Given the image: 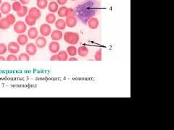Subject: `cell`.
Segmentation results:
<instances>
[{"label":"cell","instance_id":"obj_1","mask_svg":"<svg viewBox=\"0 0 174 130\" xmlns=\"http://www.w3.org/2000/svg\"><path fill=\"white\" fill-rule=\"evenodd\" d=\"M64 40L69 45H76L80 40L79 35L76 32L67 31L63 34Z\"/></svg>","mask_w":174,"mask_h":130},{"label":"cell","instance_id":"obj_2","mask_svg":"<svg viewBox=\"0 0 174 130\" xmlns=\"http://www.w3.org/2000/svg\"><path fill=\"white\" fill-rule=\"evenodd\" d=\"M13 29H14V31L17 34H23L27 30V25L25 22L20 20V21L16 22V23L14 24V27H13Z\"/></svg>","mask_w":174,"mask_h":130},{"label":"cell","instance_id":"obj_3","mask_svg":"<svg viewBox=\"0 0 174 130\" xmlns=\"http://www.w3.org/2000/svg\"><path fill=\"white\" fill-rule=\"evenodd\" d=\"M52 31V30L51 26H50V25L48 24V23H44V24H42L41 26H40L39 32L42 36L44 37L49 36V35H50V34H51Z\"/></svg>","mask_w":174,"mask_h":130},{"label":"cell","instance_id":"obj_4","mask_svg":"<svg viewBox=\"0 0 174 130\" xmlns=\"http://www.w3.org/2000/svg\"><path fill=\"white\" fill-rule=\"evenodd\" d=\"M28 15L32 18L35 19L36 20H39L41 16V10L39 9L38 7H31L28 10Z\"/></svg>","mask_w":174,"mask_h":130},{"label":"cell","instance_id":"obj_5","mask_svg":"<svg viewBox=\"0 0 174 130\" xmlns=\"http://www.w3.org/2000/svg\"><path fill=\"white\" fill-rule=\"evenodd\" d=\"M7 51L10 54H16L20 51V45L16 41L10 42L7 45Z\"/></svg>","mask_w":174,"mask_h":130},{"label":"cell","instance_id":"obj_6","mask_svg":"<svg viewBox=\"0 0 174 130\" xmlns=\"http://www.w3.org/2000/svg\"><path fill=\"white\" fill-rule=\"evenodd\" d=\"M26 52L29 56H34L37 52V46L35 43H29L26 45Z\"/></svg>","mask_w":174,"mask_h":130},{"label":"cell","instance_id":"obj_7","mask_svg":"<svg viewBox=\"0 0 174 130\" xmlns=\"http://www.w3.org/2000/svg\"><path fill=\"white\" fill-rule=\"evenodd\" d=\"M12 10V5L10 4L7 1L5 2H3L2 4L0 6V12H1V14L3 15H8L10 13Z\"/></svg>","mask_w":174,"mask_h":130},{"label":"cell","instance_id":"obj_8","mask_svg":"<svg viewBox=\"0 0 174 130\" xmlns=\"http://www.w3.org/2000/svg\"><path fill=\"white\" fill-rule=\"evenodd\" d=\"M60 45L58 43V41H52L49 45V50L52 54H57L60 51Z\"/></svg>","mask_w":174,"mask_h":130},{"label":"cell","instance_id":"obj_9","mask_svg":"<svg viewBox=\"0 0 174 130\" xmlns=\"http://www.w3.org/2000/svg\"><path fill=\"white\" fill-rule=\"evenodd\" d=\"M50 35H51V38L52 40L59 41V40H60L63 38V33L62 32V30H55L52 31Z\"/></svg>","mask_w":174,"mask_h":130},{"label":"cell","instance_id":"obj_10","mask_svg":"<svg viewBox=\"0 0 174 130\" xmlns=\"http://www.w3.org/2000/svg\"><path fill=\"white\" fill-rule=\"evenodd\" d=\"M47 38L46 37L44 36H39L37 37L36 39V46H37V48H44L45 46H47Z\"/></svg>","mask_w":174,"mask_h":130},{"label":"cell","instance_id":"obj_11","mask_svg":"<svg viewBox=\"0 0 174 130\" xmlns=\"http://www.w3.org/2000/svg\"><path fill=\"white\" fill-rule=\"evenodd\" d=\"M28 37L30 39H36L37 37L39 36V30L36 27H31L28 30Z\"/></svg>","mask_w":174,"mask_h":130},{"label":"cell","instance_id":"obj_12","mask_svg":"<svg viewBox=\"0 0 174 130\" xmlns=\"http://www.w3.org/2000/svg\"><path fill=\"white\" fill-rule=\"evenodd\" d=\"M65 23H66V25L68 28H74L77 25V19L76 16L66 17Z\"/></svg>","mask_w":174,"mask_h":130},{"label":"cell","instance_id":"obj_13","mask_svg":"<svg viewBox=\"0 0 174 130\" xmlns=\"http://www.w3.org/2000/svg\"><path fill=\"white\" fill-rule=\"evenodd\" d=\"M99 20L97 18H90L88 22V26L90 29L95 30L97 29V28L99 27Z\"/></svg>","mask_w":174,"mask_h":130},{"label":"cell","instance_id":"obj_14","mask_svg":"<svg viewBox=\"0 0 174 130\" xmlns=\"http://www.w3.org/2000/svg\"><path fill=\"white\" fill-rule=\"evenodd\" d=\"M28 42V37L27 35L21 34L18 36L17 38V43L20 46H26Z\"/></svg>","mask_w":174,"mask_h":130},{"label":"cell","instance_id":"obj_15","mask_svg":"<svg viewBox=\"0 0 174 130\" xmlns=\"http://www.w3.org/2000/svg\"><path fill=\"white\" fill-rule=\"evenodd\" d=\"M47 7H48V10H49V11H50V12L55 13V12H57V10H58L59 7H60V6H59V4H57V1H51L48 4V6H47Z\"/></svg>","mask_w":174,"mask_h":130},{"label":"cell","instance_id":"obj_16","mask_svg":"<svg viewBox=\"0 0 174 130\" xmlns=\"http://www.w3.org/2000/svg\"><path fill=\"white\" fill-rule=\"evenodd\" d=\"M55 27H56L57 29L60 30H65V28H66V26H67L66 23H65V20L62 19V18L57 20L56 21H55Z\"/></svg>","mask_w":174,"mask_h":130},{"label":"cell","instance_id":"obj_17","mask_svg":"<svg viewBox=\"0 0 174 130\" xmlns=\"http://www.w3.org/2000/svg\"><path fill=\"white\" fill-rule=\"evenodd\" d=\"M45 20H46L47 23H48V24L50 25V24H53V23H55V21L57 20V18L54 13L50 12L49 14H47L46 15Z\"/></svg>","mask_w":174,"mask_h":130},{"label":"cell","instance_id":"obj_18","mask_svg":"<svg viewBox=\"0 0 174 130\" xmlns=\"http://www.w3.org/2000/svg\"><path fill=\"white\" fill-rule=\"evenodd\" d=\"M66 51L68 56H70V57H75L78 54V49L73 45H70V46L67 47Z\"/></svg>","mask_w":174,"mask_h":130},{"label":"cell","instance_id":"obj_19","mask_svg":"<svg viewBox=\"0 0 174 130\" xmlns=\"http://www.w3.org/2000/svg\"><path fill=\"white\" fill-rule=\"evenodd\" d=\"M28 8L27 6H22V7L21 8V10L17 12V15L19 18H23V17H26L27 15H28Z\"/></svg>","mask_w":174,"mask_h":130},{"label":"cell","instance_id":"obj_20","mask_svg":"<svg viewBox=\"0 0 174 130\" xmlns=\"http://www.w3.org/2000/svg\"><path fill=\"white\" fill-rule=\"evenodd\" d=\"M78 54L81 57H86L89 54V49L86 46H80L78 48Z\"/></svg>","mask_w":174,"mask_h":130},{"label":"cell","instance_id":"obj_21","mask_svg":"<svg viewBox=\"0 0 174 130\" xmlns=\"http://www.w3.org/2000/svg\"><path fill=\"white\" fill-rule=\"evenodd\" d=\"M10 26L11 25H10L5 18H2L0 20V29L1 30H7Z\"/></svg>","mask_w":174,"mask_h":130},{"label":"cell","instance_id":"obj_22","mask_svg":"<svg viewBox=\"0 0 174 130\" xmlns=\"http://www.w3.org/2000/svg\"><path fill=\"white\" fill-rule=\"evenodd\" d=\"M48 4V0H37L36 1V6L39 10L46 9Z\"/></svg>","mask_w":174,"mask_h":130},{"label":"cell","instance_id":"obj_23","mask_svg":"<svg viewBox=\"0 0 174 130\" xmlns=\"http://www.w3.org/2000/svg\"><path fill=\"white\" fill-rule=\"evenodd\" d=\"M25 23H26V24L27 25H28V26L33 27L36 25V20L33 19V18H32L31 17H30L28 15H27L26 18H25Z\"/></svg>","mask_w":174,"mask_h":130},{"label":"cell","instance_id":"obj_24","mask_svg":"<svg viewBox=\"0 0 174 130\" xmlns=\"http://www.w3.org/2000/svg\"><path fill=\"white\" fill-rule=\"evenodd\" d=\"M67 7L65 6H62L59 7L58 10H57V14L60 18H66V11Z\"/></svg>","mask_w":174,"mask_h":130},{"label":"cell","instance_id":"obj_25","mask_svg":"<svg viewBox=\"0 0 174 130\" xmlns=\"http://www.w3.org/2000/svg\"><path fill=\"white\" fill-rule=\"evenodd\" d=\"M5 18H6V20H7V22L10 23V25H14L15 23H16V16H15V15L13 14H11V13H10V14L7 15Z\"/></svg>","mask_w":174,"mask_h":130},{"label":"cell","instance_id":"obj_26","mask_svg":"<svg viewBox=\"0 0 174 130\" xmlns=\"http://www.w3.org/2000/svg\"><path fill=\"white\" fill-rule=\"evenodd\" d=\"M58 55L60 57V61H67L68 60V54L65 51H60L58 52Z\"/></svg>","mask_w":174,"mask_h":130},{"label":"cell","instance_id":"obj_27","mask_svg":"<svg viewBox=\"0 0 174 130\" xmlns=\"http://www.w3.org/2000/svg\"><path fill=\"white\" fill-rule=\"evenodd\" d=\"M22 4L20 1H14V2L13 3V4H12V9H13V10H14L15 12H18V11H19L20 10H21V8L22 7Z\"/></svg>","mask_w":174,"mask_h":130},{"label":"cell","instance_id":"obj_28","mask_svg":"<svg viewBox=\"0 0 174 130\" xmlns=\"http://www.w3.org/2000/svg\"><path fill=\"white\" fill-rule=\"evenodd\" d=\"M18 60L19 61H29L30 56L26 53H22L18 57Z\"/></svg>","mask_w":174,"mask_h":130},{"label":"cell","instance_id":"obj_29","mask_svg":"<svg viewBox=\"0 0 174 130\" xmlns=\"http://www.w3.org/2000/svg\"><path fill=\"white\" fill-rule=\"evenodd\" d=\"M7 51V46L4 43H0V55H3Z\"/></svg>","mask_w":174,"mask_h":130},{"label":"cell","instance_id":"obj_30","mask_svg":"<svg viewBox=\"0 0 174 130\" xmlns=\"http://www.w3.org/2000/svg\"><path fill=\"white\" fill-rule=\"evenodd\" d=\"M102 49H99V50H97V51H96V53H95V54H94V59H95L96 61H101L102 60Z\"/></svg>","mask_w":174,"mask_h":130},{"label":"cell","instance_id":"obj_31","mask_svg":"<svg viewBox=\"0 0 174 130\" xmlns=\"http://www.w3.org/2000/svg\"><path fill=\"white\" fill-rule=\"evenodd\" d=\"M7 61H9V62H13V61H18V57H17L16 54H10L7 57L6 59Z\"/></svg>","mask_w":174,"mask_h":130},{"label":"cell","instance_id":"obj_32","mask_svg":"<svg viewBox=\"0 0 174 130\" xmlns=\"http://www.w3.org/2000/svg\"><path fill=\"white\" fill-rule=\"evenodd\" d=\"M76 15V11L73 8L67 7L66 11V17H73Z\"/></svg>","mask_w":174,"mask_h":130},{"label":"cell","instance_id":"obj_33","mask_svg":"<svg viewBox=\"0 0 174 130\" xmlns=\"http://www.w3.org/2000/svg\"><path fill=\"white\" fill-rule=\"evenodd\" d=\"M51 61H60V57H59L58 54H54V55H52L50 58Z\"/></svg>","mask_w":174,"mask_h":130},{"label":"cell","instance_id":"obj_34","mask_svg":"<svg viewBox=\"0 0 174 130\" xmlns=\"http://www.w3.org/2000/svg\"><path fill=\"white\" fill-rule=\"evenodd\" d=\"M67 0H57V4L59 5H61V6H64L67 3Z\"/></svg>","mask_w":174,"mask_h":130},{"label":"cell","instance_id":"obj_35","mask_svg":"<svg viewBox=\"0 0 174 130\" xmlns=\"http://www.w3.org/2000/svg\"><path fill=\"white\" fill-rule=\"evenodd\" d=\"M30 1H31V0H19V1L21 3L22 5H26L29 4Z\"/></svg>","mask_w":174,"mask_h":130},{"label":"cell","instance_id":"obj_36","mask_svg":"<svg viewBox=\"0 0 174 130\" xmlns=\"http://www.w3.org/2000/svg\"><path fill=\"white\" fill-rule=\"evenodd\" d=\"M68 60L69 61H77L78 59L76 57H71L70 58H68Z\"/></svg>","mask_w":174,"mask_h":130},{"label":"cell","instance_id":"obj_37","mask_svg":"<svg viewBox=\"0 0 174 130\" xmlns=\"http://www.w3.org/2000/svg\"><path fill=\"white\" fill-rule=\"evenodd\" d=\"M6 59L2 55H0V61H5Z\"/></svg>","mask_w":174,"mask_h":130},{"label":"cell","instance_id":"obj_38","mask_svg":"<svg viewBox=\"0 0 174 130\" xmlns=\"http://www.w3.org/2000/svg\"><path fill=\"white\" fill-rule=\"evenodd\" d=\"M1 18H2V14H1V12H0V20H1Z\"/></svg>","mask_w":174,"mask_h":130},{"label":"cell","instance_id":"obj_39","mask_svg":"<svg viewBox=\"0 0 174 130\" xmlns=\"http://www.w3.org/2000/svg\"><path fill=\"white\" fill-rule=\"evenodd\" d=\"M1 4H2V0H0V6H1Z\"/></svg>","mask_w":174,"mask_h":130},{"label":"cell","instance_id":"obj_40","mask_svg":"<svg viewBox=\"0 0 174 130\" xmlns=\"http://www.w3.org/2000/svg\"><path fill=\"white\" fill-rule=\"evenodd\" d=\"M11 1H18V0H11Z\"/></svg>","mask_w":174,"mask_h":130},{"label":"cell","instance_id":"obj_41","mask_svg":"<svg viewBox=\"0 0 174 130\" xmlns=\"http://www.w3.org/2000/svg\"><path fill=\"white\" fill-rule=\"evenodd\" d=\"M70 1H76V0H70Z\"/></svg>","mask_w":174,"mask_h":130},{"label":"cell","instance_id":"obj_42","mask_svg":"<svg viewBox=\"0 0 174 130\" xmlns=\"http://www.w3.org/2000/svg\"><path fill=\"white\" fill-rule=\"evenodd\" d=\"M50 1H54V0H50Z\"/></svg>","mask_w":174,"mask_h":130}]
</instances>
